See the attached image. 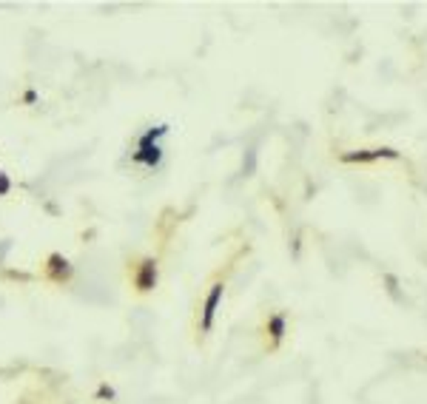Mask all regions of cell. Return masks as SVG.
<instances>
[{"label":"cell","mask_w":427,"mask_h":404,"mask_svg":"<svg viewBox=\"0 0 427 404\" xmlns=\"http://www.w3.org/2000/svg\"><path fill=\"white\" fill-rule=\"evenodd\" d=\"M288 330H291V313L282 310V308L271 310V313L265 316L262 327H260V336H262V342H265V350H268V353H277V350L285 344Z\"/></svg>","instance_id":"1"},{"label":"cell","mask_w":427,"mask_h":404,"mask_svg":"<svg viewBox=\"0 0 427 404\" xmlns=\"http://www.w3.org/2000/svg\"><path fill=\"white\" fill-rule=\"evenodd\" d=\"M223 296H226V279H217V282L208 285V291L202 296V305H199V319H196L199 336H208L214 330V322H217V310L223 305Z\"/></svg>","instance_id":"2"},{"label":"cell","mask_w":427,"mask_h":404,"mask_svg":"<svg viewBox=\"0 0 427 404\" xmlns=\"http://www.w3.org/2000/svg\"><path fill=\"white\" fill-rule=\"evenodd\" d=\"M399 162L401 159V151L390 148V145H370V148H350V151H342L336 157V162L342 165H376V162Z\"/></svg>","instance_id":"3"},{"label":"cell","mask_w":427,"mask_h":404,"mask_svg":"<svg viewBox=\"0 0 427 404\" xmlns=\"http://www.w3.org/2000/svg\"><path fill=\"white\" fill-rule=\"evenodd\" d=\"M165 134H168V128H165V125L145 131V134L140 137V142H137L134 162H137V165H145V168H157V165H160V157H162V145H160V140H162Z\"/></svg>","instance_id":"4"},{"label":"cell","mask_w":427,"mask_h":404,"mask_svg":"<svg viewBox=\"0 0 427 404\" xmlns=\"http://www.w3.org/2000/svg\"><path fill=\"white\" fill-rule=\"evenodd\" d=\"M157 285V259H143L134 271V288L137 291H151Z\"/></svg>","instance_id":"5"}]
</instances>
